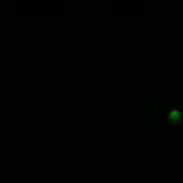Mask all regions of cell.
I'll list each match as a JSON object with an SVG mask.
<instances>
[{
	"instance_id": "1",
	"label": "cell",
	"mask_w": 183,
	"mask_h": 183,
	"mask_svg": "<svg viewBox=\"0 0 183 183\" xmlns=\"http://www.w3.org/2000/svg\"><path fill=\"white\" fill-rule=\"evenodd\" d=\"M168 118L172 122L178 121V120L180 119V112H179V110H177V109H172V110L169 112Z\"/></svg>"
}]
</instances>
